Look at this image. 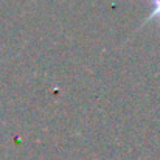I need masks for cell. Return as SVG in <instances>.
Returning <instances> with one entry per match:
<instances>
[{
    "mask_svg": "<svg viewBox=\"0 0 160 160\" xmlns=\"http://www.w3.org/2000/svg\"><path fill=\"white\" fill-rule=\"evenodd\" d=\"M149 2H151L152 9H151L149 16L146 17L145 23H148V22H151V20H157L160 23V0H149ZM145 23H143V25H145Z\"/></svg>",
    "mask_w": 160,
    "mask_h": 160,
    "instance_id": "cell-1",
    "label": "cell"
}]
</instances>
